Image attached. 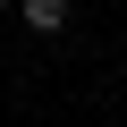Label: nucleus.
Segmentation results:
<instances>
[{
	"mask_svg": "<svg viewBox=\"0 0 127 127\" xmlns=\"http://www.w3.org/2000/svg\"><path fill=\"white\" fill-rule=\"evenodd\" d=\"M68 9H76V0H17V17H26L34 34H59V26H68Z\"/></svg>",
	"mask_w": 127,
	"mask_h": 127,
	"instance_id": "f257e3e1",
	"label": "nucleus"
},
{
	"mask_svg": "<svg viewBox=\"0 0 127 127\" xmlns=\"http://www.w3.org/2000/svg\"><path fill=\"white\" fill-rule=\"evenodd\" d=\"M0 9H17V0H0Z\"/></svg>",
	"mask_w": 127,
	"mask_h": 127,
	"instance_id": "f03ea898",
	"label": "nucleus"
}]
</instances>
